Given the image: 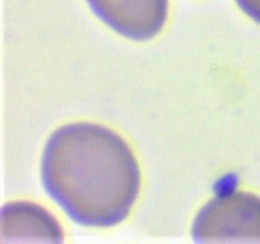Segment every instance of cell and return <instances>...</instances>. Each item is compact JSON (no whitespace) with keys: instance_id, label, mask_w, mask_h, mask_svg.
<instances>
[{"instance_id":"obj_4","label":"cell","mask_w":260,"mask_h":244,"mask_svg":"<svg viewBox=\"0 0 260 244\" xmlns=\"http://www.w3.org/2000/svg\"><path fill=\"white\" fill-rule=\"evenodd\" d=\"M2 241H47L62 243L63 231L57 220L40 205L12 201L2 207Z\"/></svg>"},{"instance_id":"obj_1","label":"cell","mask_w":260,"mask_h":244,"mask_svg":"<svg viewBox=\"0 0 260 244\" xmlns=\"http://www.w3.org/2000/svg\"><path fill=\"white\" fill-rule=\"evenodd\" d=\"M40 173L48 197L86 228L121 224L141 190V169L126 140L91 122L56 129L43 146Z\"/></svg>"},{"instance_id":"obj_3","label":"cell","mask_w":260,"mask_h":244,"mask_svg":"<svg viewBox=\"0 0 260 244\" xmlns=\"http://www.w3.org/2000/svg\"><path fill=\"white\" fill-rule=\"evenodd\" d=\"M99 20L117 35L132 41H149L164 28L169 0H85Z\"/></svg>"},{"instance_id":"obj_2","label":"cell","mask_w":260,"mask_h":244,"mask_svg":"<svg viewBox=\"0 0 260 244\" xmlns=\"http://www.w3.org/2000/svg\"><path fill=\"white\" fill-rule=\"evenodd\" d=\"M196 243H260V197L230 191L211 198L192 225Z\"/></svg>"},{"instance_id":"obj_5","label":"cell","mask_w":260,"mask_h":244,"mask_svg":"<svg viewBox=\"0 0 260 244\" xmlns=\"http://www.w3.org/2000/svg\"><path fill=\"white\" fill-rule=\"evenodd\" d=\"M235 3L244 14L260 23V0H235Z\"/></svg>"}]
</instances>
